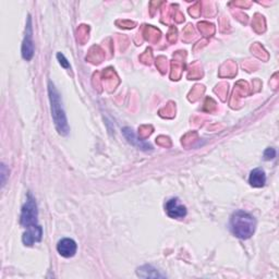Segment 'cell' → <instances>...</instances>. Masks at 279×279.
<instances>
[{
    "label": "cell",
    "mask_w": 279,
    "mask_h": 279,
    "mask_svg": "<svg viewBox=\"0 0 279 279\" xmlns=\"http://www.w3.org/2000/svg\"><path fill=\"white\" fill-rule=\"evenodd\" d=\"M230 230L231 232L241 240L250 239L255 232L256 220L252 215L244 211L235 212L230 217Z\"/></svg>",
    "instance_id": "6da1fadb"
},
{
    "label": "cell",
    "mask_w": 279,
    "mask_h": 279,
    "mask_svg": "<svg viewBox=\"0 0 279 279\" xmlns=\"http://www.w3.org/2000/svg\"><path fill=\"white\" fill-rule=\"evenodd\" d=\"M48 94H50L52 116L56 125V129H57L59 134L67 135L69 133V124L67 120V116L64 107H62L61 96L52 81L48 82Z\"/></svg>",
    "instance_id": "7a4b0ae2"
},
{
    "label": "cell",
    "mask_w": 279,
    "mask_h": 279,
    "mask_svg": "<svg viewBox=\"0 0 279 279\" xmlns=\"http://www.w3.org/2000/svg\"><path fill=\"white\" fill-rule=\"evenodd\" d=\"M38 211L37 204L35 202V198L32 193H27L26 202L22 206V211H21V225L25 229L37 227L38 225Z\"/></svg>",
    "instance_id": "3957f363"
},
{
    "label": "cell",
    "mask_w": 279,
    "mask_h": 279,
    "mask_svg": "<svg viewBox=\"0 0 279 279\" xmlns=\"http://www.w3.org/2000/svg\"><path fill=\"white\" fill-rule=\"evenodd\" d=\"M34 56V41H33V27H32V19L27 17V22L25 27V36L22 44V57L25 60H31Z\"/></svg>",
    "instance_id": "277c9868"
},
{
    "label": "cell",
    "mask_w": 279,
    "mask_h": 279,
    "mask_svg": "<svg viewBox=\"0 0 279 279\" xmlns=\"http://www.w3.org/2000/svg\"><path fill=\"white\" fill-rule=\"evenodd\" d=\"M165 211L167 215L173 219L184 218L188 214L187 207L183 204H181V202L178 198H172L167 201V203L165 205Z\"/></svg>",
    "instance_id": "5b68a950"
},
{
    "label": "cell",
    "mask_w": 279,
    "mask_h": 279,
    "mask_svg": "<svg viewBox=\"0 0 279 279\" xmlns=\"http://www.w3.org/2000/svg\"><path fill=\"white\" fill-rule=\"evenodd\" d=\"M76 250H78V246L76 242L70 238L61 239L57 244V251L58 253L64 257H72L75 255Z\"/></svg>",
    "instance_id": "8992f818"
},
{
    "label": "cell",
    "mask_w": 279,
    "mask_h": 279,
    "mask_svg": "<svg viewBox=\"0 0 279 279\" xmlns=\"http://www.w3.org/2000/svg\"><path fill=\"white\" fill-rule=\"evenodd\" d=\"M41 238H43V228L40 226H37L25 229V232L22 237V241L24 246L32 247L33 244L39 242Z\"/></svg>",
    "instance_id": "52a82bcc"
},
{
    "label": "cell",
    "mask_w": 279,
    "mask_h": 279,
    "mask_svg": "<svg viewBox=\"0 0 279 279\" xmlns=\"http://www.w3.org/2000/svg\"><path fill=\"white\" fill-rule=\"evenodd\" d=\"M122 132H123V135L125 136V138H127L132 145L136 146L137 149L143 150V151H152L153 150L152 145L149 144V143L144 142V141H142V140H140L135 135V133H134L133 130H132V129H130V128H123Z\"/></svg>",
    "instance_id": "ba28073f"
},
{
    "label": "cell",
    "mask_w": 279,
    "mask_h": 279,
    "mask_svg": "<svg viewBox=\"0 0 279 279\" xmlns=\"http://www.w3.org/2000/svg\"><path fill=\"white\" fill-rule=\"evenodd\" d=\"M249 183L253 188H262L266 183V174L262 168H255L250 173Z\"/></svg>",
    "instance_id": "9c48e42d"
},
{
    "label": "cell",
    "mask_w": 279,
    "mask_h": 279,
    "mask_svg": "<svg viewBox=\"0 0 279 279\" xmlns=\"http://www.w3.org/2000/svg\"><path fill=\"white\" fill-rule=\"evenodd\" d=\"M137 276L142 278H164L166 275L160 274L158 269H156L152 265H143V266L138 267L136 270Z\"/></svg>",
    "instance_id": "30bf717a"
},
{
    "label": "cell",
    "mask_w": 279,
    "mask_h": 279,
    "mask_svg": "<svg viewBox=\"0 0 279 279\" xmlns=\"http://www.w3.org/2000/svg\"><path fill=\"white\" fill-rule=\"evenodd\" d=\"M276 157V150L273 148H268L264 152V159L265 160H271Z\"/></svg>",
    "instance_id": "8fae6325"
},
{
    "label": "cell",
    "mask_w": 279,
    "mask_h": 279,
    "mask_svg": "<svg viewBox=\"0 0 279 279\" xmlns=\"http://www.w3.org/2000/svg\"><path fill=\"white\" fill-rule=\"evenodd\" d=\"M57 59L59 60V64L61 65V67H64L65 69H69L70 68V64L68 59L65 57V55H62L61 53L57 54Z\"/></svg>",
    "instance_id": "7c38bea8"
}]
</instances>
